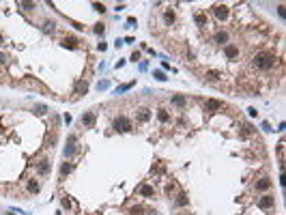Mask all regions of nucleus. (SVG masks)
Masks as SVG:
<instances>
[{
    "instance_id": "1",
    "label": "nucleus",
    "mask_w": 286,
    "mask_h": 215,
    "mask_svg": "<svg viewBox=\"0 0 286 215\" xmlns=\"http://www.w3.org/2000/svg\"><path fill=\"white\" fill-rule=\"evenodd\" d=\"M273 62H275V56H273L271 52H260V54H256V58H254V65H256L258 69H271Z\"/></svg>"
},
{
    "instance_id": "2",
    "label": "nucleus",
    "mask_w": 286,
    "mask_h": 215,
    "mask_svg": "<svg viewBox=\"0 0 286 215\" xmlns=\"http://www.w3.org/2000/svg\"><path fill=\"white\" fill-rule=\"evenodd\" d=\"M112 127L118 133H125V131H131V121H129L127 116H116L114 123H112Z\"/></svg>"
},
{
    "instance_id": "3",
    "label": "nucleus",
    "mask_w": 286,
    "mask_h": 215,
    "mask_svg": "<svg viewBox=\"0 0 286 215\" xmlns=\"http://www.w3.org/2000/svg\"><path fill=\"white\" fill-rule=\"evenodd\" d=\"M224 54H226L230 60H234L237 56H239V47L232 45V43H226V45H224Z\"/></svg>"
},
{
    "instance_id": "4",
    "label": "nucleus",
    "mask_w": 286,
    "mask_h": 215,
    "mask_svg": "<svg viewBox=\"0 0 286 215\" xmlns=\"http://www.w3.org/2000/svg\"><path fill=\"white\" fill-rule=\"evenodd\" d=\"M273 204H275V198L273 196H263V198L258 200V207L260 209H271Z\"/></svg>"
},
{
    "instance_id": "5",
    "label": "nucleus",
    "mask_w": 286,
    "mask_h": 215,
    "mask_svg": "<svg viewBox=\"0 0 286 215\" xmlns=\"http://www.w3.org/2000/svg\"><path fill=\"white\" fill-rule=\"evenodd\" d=\"M213 43H222V45H226V43H228V32H226V30H217L215 35H213Z\"/></svg>"
},
{
    "instance_id": "6",
    "label": "nucleus",
    "mask_w": 286,
    "mask_h": 215,
    "mask_svg": "<svg viewBox=\"0 0 286 215\" xmlns=\"http://www.w3.org/2000/svg\"><path fill=\"white\" fill-rule=\"evenodd\" d=\"M82 125H86V127L95 125V112H84L82 114Z\"/></svg>"
},
{
    "instance_id": "7",
    "label": "nucleus",
    "mask_w": 286,
    "mask_h": 215,
    "mask_svg": "<svg viewBox=\"0 0 286 215\" xmlns=\"http://www.w3.org/2000/svg\"><path fill=\"white\" fill-rule=\"evenodd\" d=\"M136 116H138V121H142V123H146L149 118H151V110H149V108H140Z\"/></svg>"
},
{
    "instance_id": "8",
    "label": "nucleus",
    "mask_w": 286,
    "mask_h": 215,
    "mask_svg": "<svg viewBox=\"0 0 286 215\" xmlns=\"http://www.w3.org/2000/svg\"><path fill=\"white\" fill-rule=\"evenodd\" d=\"M215 17H217V19H226V17H228V7L217 5V7H215Z\"/></svg>"
},
{
    "instance_id": "9",
    "label": "nucleus",
    "mask_w": 286,
    "mask_h": 215,
    "mask_svg": "<svg viewBox=\"0 0 286 215\" xmlns=\"http://www.w3.org/2000/svg\"><path fill=\"white\" fill-rule=\"evenodd\" d=\"M62 45L69 47V50H76V47H78V39L76 37H65L62 39Z\"/></svg>"
},
{
    "instance_id": "10",
    "label": "nucleus",
    "mask_w": 286,
    "mask_h": 215,
    "mask_svg": "<svg viewBox=\"0 0 286 215\" xmlns=\"http://www.w3.org/2000/svg\"><path fill=\"white\" fill-rule=\"evenodd\" d=\"M271 187V179H260L258 183H256V189L258 192H265V189H269Z\"/></svg>"
},
{
    "instance_id": "11",
    "label": "nucleus",
    "mask_w": 286,
    "mask_h": 215,
    "mask_svg": "<svg viewBox=\"0 0 286 215\" xmlns=\"http://www.w3.org/2000/svg\"><path fill=\"white\" fill-rule=\"evenodd\" d=\"M140 194L144 196V198H151V196H155V189H153L151 185H142V187H140Z\"/></svg>"
},
{
    "instance_id": "12",
    "label": "nucleus",
    "mask_w": 286,
    "mask_h": 215,
    "mask_svg": "<svg viewBox=\"0 0 286 215\" xmlns=\"http://www.w3.org/2000/svg\"><path fill=\"white\" fill-rule=\"evenodd\" d=\"M37 170H39V174H47V172H50V161L43 159V161L37 166Z\"/></svg>"
},
{
    "instance_id": "13",
    "label": "nucleus",
    "mask_w": 286,
    "mask_h": 215,
    "mask_svg": "<svg viewBox=\"0 0 286 215\" xmlns=\"http://www.w3.org/2000/svg\"><path fill=\"white\" fill-rule=\"evenodd\" d=\"M39 189H41V185H39V181H28V192L30 194H39Z\"/></svg>"
},
{
    "instance_id": "14",
    "label": "nucleus",
    "mask_w": 286,
    "mask_h": 215,
    "mask_svg": "<svg viewBox=\"0 0 286 215\" xmlns=\"http://www.w3.org/2000/svg\"><path fill=\"white\" fill-rule=\"evenodd\" d=\"M172 103H174V106H179V108H185L187 99L183 97V95H174V97H172Z\"/></svg>"
},
{
    "instance_id": "15",
    "label": "nucleus",
    "mask_w": 286,
    "mask_h": 215,
    "mask_svg": "<svg viewBox=\"0 0 286 215\" xmlns=\"http://www.w3.org/2000/svg\"><path fill=\"white\" fill-rule=\"evenodd\" d=\"M207 108L215 112V110H220V108H222V101H217V99H209V101H207Z\"/></svg>"
},
{
    "instance_id": "16",
    "label": "nucleus",
    "mask_w": 286,
    "mask_h": 215,
    "mask_svg": "<svg viewBox=\"0 0 286 215\" xmlns=\"http://www.w3.org/2000/svg\"><path fill=\"white\" fill-rule=\"evenodd\" d=\"M163 22H166V24H168V26H170V24L174 22V11H172V9H168V11H166V13H163Z\"/></svg>"
},
{
    "instance_id": "17",
    "label": "nucleus",
    "mask_w": 286,
    "mask_h": 215,
    "mask_svg": "<svg viewBox=\"0 0 286 215\" xmlns=\"http://www.w3.org/2000/svg\"><path fill=\"white\" fill-rule=\"evenodd\" d=\"M177 204H179V207H187V204H189L187 194H179V196H177Z\"/></svg>"
},
{
    "instance_id": "18",
    "label": "nucleus",
    "mask_w": 286,
    "mask_h": 215,
    "mask_svg": "<svg viewBox=\"0 0 286 215\" xmlns=\"http://www.w3.org/2000/svg\"><path fill=\"white\" fill-rule=\"evenodd\" d=\"M71 170H73V166H71V163H69V161H67V163H62V166H60V174H62V176H67V174H69V172H71Z\"/></svg>"
},
{
    "instance_id": "19",
    "label": "nucleus",
    "mask_w": 286,
    "mask_h": 215,
    "mask_svg": "<svg viewBox=\"0 0 286 215\" xmlns=\"http://www.w3.org/2000/svg\"><path fill=\"white\" fill-rule=\"evenodd\" d=\"M88 90V84L86 82H82V84H78V90H76V95H78V97H82V95Z\"/></svg>"
},
{
    "instance_id": "20",
    "label": "nucleus",
    "mask_w": 286,
    "mask_h": 215,
    "mask_svg": "<svg viewBox=\"0 0 286 215\" xmlns=\"http://www.w3.org/2000/svg\"><path fill=\"white\" fill-rule=\"evenodd\" d=\"M43 30H45V32H54V30H56V24H54V22H45V24H43Z\"/></svg>"
},
{
    "instance_id": "21",
    "label": "nucleus",
    "mask_w": 286,
    "mask_h": 215,
    "mask_svg": "<svg viewBox=\"0 0 286 215\" xmlns=\"http://www.w3.org/2000/svg\"><path fill=\"white\" fill-rule=\"evenodd\" d=\"M196 24H198V26H204V24H207V15L204 13H196Z\"/></svg>"
},
{
    "instance_id": "22",
    "label": "nucleus",
    "mask_w": 286,
    "mask_h": 215,
    "mask_svg": "<svg viewBox=\"0 0 286 215\" xmlns=\"http://www.w3.org/2000/svg\"><path fill=\"white\" fill-rule=\"evenodd\" d=\"M220 78V73H217V71H209V73L204 76V80H209V82H215Z\"/></svg>"
},
{
    "instance_id": "23",
    "label": "nucleus",
    "mask_w": 286,
    "mask_h": 215,
    "mask_svg": "<svg viewBox=\"0 0 286 215\" xmlns=\"http://www.w3.org/2000/svg\"><path fill=\"white\" fill-rule=\"evenodd\" d=\"M157 118H159L161 123H166V121H168V118H170V114L166 112V110H159V112H157Z\"/></svg>"
},
{
    "instance_id": "24",
    "label": "nucleus",
    "mask_w": 286,
    "mask_h": 215,
    "mask_svg": "<svg viewBox=\"0 0 286 215\" xmlns=\"http://www.w3.org/2000/svg\"><path fill=\"white\" fill-rule=\"evenodd\" d=\"M93 30H95V35H103V32H106V26L99 22V24H95V28H93Z\"/></svg>"
},
{
    "instance_id": "25",
    "label": "nucleus",
    "mask_w": 286,
    "mask_h": 215,
    "mask_svg": "<svg viewBox=\"0 0 286 215\" xmlns=\"http://www.w3.org/2000/svg\"><path fill=\"white\" fill-rule=\"evenodd\" d=\"M19 7H22L24 11H32L37 5H35V2H19Z\"/></svg>"
},
{
    "instance_id": "26",
    "label": "nucleus",
    "mask_w": 286,
    "mask_h": 215,
    "mask_svg": "<svg viewBox=\"0 0 286 215\" xmlns=\"http://www.w3.org/2000/svg\"><path fill=\"white\" fill-rule=\"evenodd\" d=\"M155 80H159V82H166L168 78H166V73H163V71H155Z\"/></svg>"
},
{
    "instance_id": "27",
    "label": "nucleus",
    "mask_w": 286,
    "mask_h": 215,
    "mask_svg": "<svg viewBox=\"0 0 286 215\" xmlns=\"http://www.w3.org/2000/svg\"><path fill=\"white\" fill-rule=\"evenodd\" d=\"M73 153H76L73 144H67V149H65V155H67V157H71V155H73Z\"/></svg>"
},
{
    "instance_id": "28",
    "label": "nucleus",
    "mask_w": 286,
    "mask_h": 215,
    "mask_svg": "<svg viewBox=\"0 0 286 215\" xmlns=\"http://www.w3.org/2000/svg\"><path fill=\"white\" fill-rule=\"evenodd\" d=\"M62 207H65V209H71V207H73V200H69V196L62 198Z\"/></svg>"
},
{
    "instance_id": "29",
    "label": "nucleus",
    "mask_w": 286,
    "mask_h": 215,
    "mask_svg": "<svg viewBox=\"0 0 286 215\" xmlns=\"http://www.w3.org/2000/svg\"><path fill=\"white\" fill-rule=\"evenodd\" d=\"M142 213H144V209H142V207H133V209H131V215H142Z\"/></svg>"
},
{
    "instance_id": "30",
    "label": "nucleus",
    "mask_w": 286,
    "mask_h": 215,
    "mask_svg": "<svg viewBox=\"0 0 286 215\" xmlns=\"http://www.w3.org/2000/svg\"><path fill=\"white\" fill-rule=\"evenodd\" d=\"M35 112H37V114H45L47 108H45V106H35Z\"/></svg>"
},
{
    "instance_id": "31",
    "label": "nucleus",
    "mask_w": 286,
    "mask_h": 215,
    "mask_svg": "<svg viewBox=\"0 0 286 215\" xmlns=\"http://www.w3.org/2000/svg\"><path fill=\"white\" fill-rule=\"evenodd\" d=\"M93 7H95V11H99V13H103V11H106V7H103V5H99V2H95Z\"/></svg>"
},
{
    "instance_id": "32",
    "label": "nucleus",
    "mask_w": 286,
    "mask_h": 215,
    "mask_svg": "<svg viewBox=\"0 0 286 215\" xmlns=\"http://www.w3.org/2000/svg\"><path fill=\"white\" fill-rule=\"evenodd\" d=\"M252 131H254L252 125H243V133H252Z\"/></svg>"
},
{
    "instance_id": "33",
    "label": "nucleus",
    "mask_w": 286,
    "mask_h": 215,
    "mask_svg": "<svg viewBox=\"0 0 286 215\" xmlns=\"http://www.w3.org/2000/svg\"><path fill=\"white\" fill-rule=\"evenodd\" d=\"M97 50H101V52H106V50H108V43H103V41H101V43L97 45Z\"/></svg>"
},
{
    "instance_id": "34",
    "label": "nucleus",
    "mask_w": 286,
    "mask_h": 215,
    "mask_svg": "<svg viewBox=\"0 0 286 215\" xmlns=\"http://www.w3.org/2000/svg\"><path fill=\"white\" fill-rule=\"evenodd\" d=\"M131 60H140V52H133L131 54Z\"/></svg>"
},
{
    "instance_id": "35",
    "label": "nucleus",
    "mask_w": 286,
    "mask_h": 215,
    "mask_svg": "<svg viewBox=\"0 0 286 215\" xmlns=\"http://www.w3.org/2000/svg\"><path fill=\"white\" fill-rule=\"evenodd\" d=\"M247 114H250V116H256L258 112H256V108H250V110H247Z\"/></svg>"
},
{
    "instance_id": "36",
    "label": "nucleus",
    "mask_w": 286,
    "mask_h": 215,
    "mask_svg": "<svg viewBox=\"0 0 286 215\" xmlns=\"http://www.w3.org/2000/svg\"><path fill=\"white\" fill-rule=\"evenodd\" d=\"M0 65H5V56L2 54H0Z\"/></svg>"
}]
</instances>
